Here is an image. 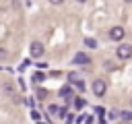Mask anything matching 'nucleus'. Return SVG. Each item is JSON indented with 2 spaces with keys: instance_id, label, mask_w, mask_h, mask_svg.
Wrapping results in <instances>:
<instances>
[{
  "instance_id": "obj_14",
  "label": "nucleus",
  "mask_w": 132,
  "mask_h": 124,
  "mask_svg": "<svg viewBox=\"0 0 132 124\" xmlns=\"http://www.w3.org/2000/svg\"><path fill=\"white\" fill-rule=\"evenodd\" d=\"M62 2H64V0H50V4H56V6H58V4H62Z\"/></svg>"
},
{
  "instance_id": "obj_7",
  "label": "nucleus",
  "mask_w": 132,
  "mask_h": 124,
  "mask_svg": "<svg viewBox=\"0 0 132 124\" xmlns=\"http://www.w3.org/2000/svg\"><path fill=\"white\" fill-rule=\"evenodd\" d=\"M70 95H72V89H70V85H64V87L60 89V97H66V99H68Z\"/></svg>"
},
{
  "instance_id": "obj_10",
  "label": "nucleus",
  "mask_w": 132,
  "mask_h": 124,
  "mask_svg": "<svg viewBox=\"0 0 132 124\" xmlns=\"http://www.w3.org/2000/svg\"><path fill=\"white\" fill-rule=\"evenodd\" d=\"M37 97H39V99H45V97H47V91H45V89H37Z\"/></svg>"
},
{
  "instance_id": "obj_16",
  "label": "nucleus",
  "mask_w": 132,
  "mask_h": 124,
  "mask_svg": "<svg viewBox=\"0 0 132 124\" xmlns=\"http://www.w3.org/2000/svg\"><path fill=\"white\" fill-rule=\"evenodd\" d=\"M126 2H132V0H126Z\"/></svg>"
},
{
  "instance_id": "obj_9",
  "label": "nucleus",
  "mask_w": 132,
  "mask_h": 124,
  "mask_svg": "<svg viewBox=\"0 0 132 124\" xmlns=\"http://www.w3.org/2000/svg\"><path fill=\"white\" fill-rule=\"evenodd\" d=\"M85 43H87L89 48H97V41H95V39H91V37H87V39H85Z\"/></svg>"
},
{
  "instance_id": "obj_17",
  "label": "nucleus",
  "mask_w": 132,
  "mask_h": 124,
  "mask_svg": "<svg viewBox=\"0 0 132 124\" xmlns=\"http://www.w3.org/2000/svg\"><path fill=\"white\" fill-rule=\"evenodd\" d=\"M130 103H132V99H130Z\"/></svg>"
},
{
  "instance_id": "obj_2",
  "label": "nucleus",
  "mask_w": 132,
  "mask_h": 124,
  "mask_svg": "<svg viewBox=\"0 0 132 124\" xmlns=\"http://www.w3.org/2000/svg\"><path fill=\"white\" fill-rule=\"evenodd\" d=\"M132 56V45H128V43H122L120 48H118V58H122V60H128Z\"/></svg>"
},
{
  "instance_id": "obj_4",
  "label": "nucleus",
  "mask_w": 132,
  "mask_h": 124,
  "mask_svg": "<svg viewBox=\"0 0 132 124\" xmlns=\"http://www.w3.org/2000/svg\"><path fill=\"white\" fill-rule=\"evenodd\" d=\"M68 81H70L72 85H76V89H80V91L85 89V83H82V79H80L76 72H70V74H68Z\"/></svg>"
},
{
  "instance_id": "obj_3",
  "label": "nucleus",
  "mask_w": 132,
  "mask_h": 124,
  "mask_svg": "<svg viewBox=\"0 0 132 124\" xmlns=\"http://www.w3.org/2000/svg\"><path fill=\"white\" fill-rule=\"evenodd\" d=\"M29 52H31L33 58H39V56H43V45H41L39 41H33L31 48H29Z\"/></svg>"
},
{
  "instance_id": "obj_6",
  "label": "nucleus",
  "mask_w": 132,
  "mask_h": 124,
  "mask_svg": "<svg viewBox=\"0 0 132 124\" xmlns=\"http://www.w3.org/2000/svg\"><path fill=\"white\" fill-rule=\"evenodd\" d=\"M74 62H76V64H87V62H89V56L80 52V54H76V56H74Z\"/></svg>"
},
{
  "instance_id": "obj_1",
  "label": "nucleus",
  "mask_w": 132,
  "mask_h": 124,
  "mask_svg": "<svg viewBox=\"0 0 132 124\" xmlns=\"http://www.w3.org/2000/svg\"><path fill=\"white\" fill-rule=\"evenodd\" d=\"M105 91H107L105 81H103V79H97V81L93 83V93H95L97 97H103V95H105Z\"/></svg>"
},
{
  "instance_id": "obj_12",
  "label": "nucleus",
  "mask_w": 132,
  "mask_h": 124,
  "mask_svg": "<svg viewBox=\"0 0 132 124\" xmlns=\"http://www.w3.org/2000/svg\"><path fill=\"white\" fill-rule=\"evenodd\" d=\"M6 58H8V52H6V50H2V48H0V60H6Z\"/></svg>"
},
{
  "instance_id": "obj_5",
  "label": "nucleus",
  "mask_w": 132,
  "mask_h": 124,
  "mask_svg": "<svg viewBox=\"0 0 132 124\" xmlns=\"http://www.w3.org/2000/svg\"><path fill=\"white\" fill-rule=\"evenodd\" d=\"M109 37H111V39H122V37H124V29H122V27H113V29L109 31Z\"/></svg>"
},
{
  "instance_id": "obj_15",
  "label": "nucleus",
  "mask_w": 132,
  "mask_h": 124,
  "mask_svg": "<svg viewBox=\"0 0 132 124\" xmlns=\"http://www.w3.org/2000/svg\"><path fill=\"white\" fill-rule=\"evenodd\" d=\"M76 2H87V0H76Z\"/></svg>"
},
{
  "instance_id": "obj_11",
  "label": "nucleus",
  "mask_w": 132,
  "mask_h": 124,
  "mask_svg": "<svg viewBox=\"0 0 132 124\" xmlns=\"http://www.w3.org/2000/svg\"><path fill=\"white\" fill-rule=\"evenodd\" d=\"M122 118H124V120H128V122H132V112H124V114H122Z\"/></svg>"
},
{
  "instance_id": "obj_13",
  "label": "nucleus",
  "mask_w": 132,
  "mask_h": 124,
  "mask_svg": "<svg viewBox=\"0 0 132 124\" xmlns=\"http://www.w3.org/2000/svg\"><path fill=\"white\" fill-rule=\"evenodd\" d=\"M43 79H45L43 72H37V74H35V81H43Z\"/></svg>"
},
{
  "instance_id": "obj_8",
  "label": "nucleus",
  "mask_w": 132,
  "mask_h": 124,
  "mask_svg": "<svg viewBox=\"0 0 132 124\" xmlns=\"http://www.w3.org/2000/svg\"><path fill=\"white\" fill-rule=\"evenodd\" d=\"M74 107H78V110H80V107H85V99L76 97V99H74Z\"/></svg>"
}]
</instances>
